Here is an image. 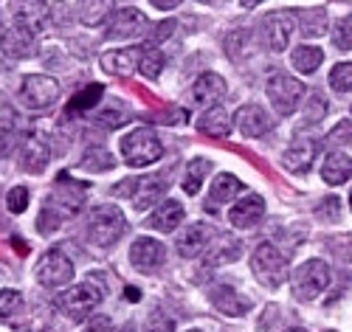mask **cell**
Segmentation results:
<instances>
[{
    "label": "cell",
    "mask_w": 352,
    "mask_h": 332,
    "mask_svg": "<svg viewBox=\"0 0 352 332\" xmlns=\"http://www.w3.org/2000/svg\"><path fill=\"white\" fill-rule=\"evenodd\" d=\"M186 332H203V329H186Z\"/></svg>",
    "instance_id": "obj_52"
},
{
    "label": "cell",
    "mask_w": 352,
    "mask_h": 332,
    "mask_svg": "<svg viewBox=\"0 0 352 332\" xmlns=\"http://www.w3.org/2000/svg\"><path fill=\"white\" fill-rule=\"evenodd\" d=\"M305 20H307V25H302V32L305 34H321L327 28V14L324 12H310V14H305Z\"/></svg>",
    "instance_id": "obj_43"
},
{
    "label": "cell",
    "mask_w": 352,
    "mask_h": 332,
    "mask_svg": "<svg viewBox=\"0 0 352 332\" xmlns=\"http://www.w3.org/2000/svg\"><path fill=\"white\" fill-rule=\"evenodd\" d=\"M237 192H243L240 177H234V175H228V172L217 175L214 184H212V189H209V197H206V211H212V214H214V211H217L223 203H231V197L237 195Z\"/></svg>",
    "instance_id": "obj_22"
},
{
    "label": "cell",
    "mask_w": 352,
    "mask_h": 332,
    "mask_svg": "<svg viewBox=\"0 0 352 332\" xmlns=\"http://www.w3.org/2000/svg\"><path fill=\"white\" fill-rule=\"evenodd\" d=\"M102 282H104L102 276L91 274L85 282L74 285L68 293L60 296V310H63L68 318H74V321L91 316L94 307L102 305V298H104V285H102Z\"/></svg>",
    "instance_id": "obj_2"
},
{
    "label": "cell",
    "mask_w": 352,
    "mask_h": 332,
    "mask_svg": "<svg viewBox=\"0 0 352 332\" xmlns=\"http://www.w3.org/2000/svg\"><path fill=\"white\" fill-rule=\"evenodd\" d=\"M333 43L341 51H352V14H346V17L338 20L336 32H333Z\"/></svg>",
    "instance_id": "obj_40"
},
{
    "label": "cell",
    "mask_w": 352,
    "mask_h": 332,
    "mask_svg": "<svg viewBox=\"0 0 352 332\" xmlns=\"http://www.w3.org/2000/svg\"><path fill=\"white\" fill-rule=\"evenodd\" d=\"M240 3H243L245 9H254V6H259V3H262V0H240Z\"/></svg>",
    "instance_id": "obj_49"
},
{
    "label": "cell",
    "mask_w": 352,
    "mask_h": 332,
    "mask_svg": "<svg viewBox=\"0 0 352 332\" xmlns=\"http://www.w3.org/2000/svg\"><path fill=\"white\" fill-rule=\"evenodd\" d=\"M327 332H336V329H327Z\"/></svg>",
    "instance_id": "obj_54"
},
{
    "label": "cell",
    "mask_w": 352,
    "mask_h": 332,
    "mask_svg": "<svg viewBox=\"0 0 352 332\" xmlns=\"http://www.w3.org/2000/svg\"><path fill=\"white\" fill-rule=\"evenodd\" d=\"M172 28H175V23H172V20H169V23L155 25V37H153V40H155V43H158V40H166V37L172 34Z\"/></svg>",
    "instance_id": "obj_47"
},
{
    "label": "cell",
    "mask_w": 352,
    "mask_h": 332,
    "mask_svg": "<svg viewBox=\"0 0 352 332\" xmlns=\"http://www.w3.org/2000/svg\"><path fill=\"white\" fill-rule=\"evenodd\" d=\"M28 203H32V195H28V189H23V186H14L6 195V208L12 211V214H23V211L28 208Z\"/></svg>",
    "instance_id": "obj_41"
},
{
    "label": "cell",
    "mask_w": 352,
    "mask_h": 332,
    "mask_svg": "<svg viewBox=\"0 0 352 332\" xmlns=\"http://www.w3.org/2000/svg\"><path fill=\"white\" fill-rule=\"evenodd\" d=\"M290 63L299 74H313L321 63H324V54H321V48H316V45H299L296 51H293Z\"/></svg>",
    "instance_id": "obj_31"
},
{
    "label": "cell",
    "mask_w": 352,
    "mask_h": 332,
    "mask_svg": "<svg viewBox=\"0 0 352 332\" xmlns=\"http://www.w3.org/2000/svg\"><path fill=\"white\" fill-rule=\"evenodd\" d=\"M209 298H212V305H214L220 313H226V316H231V318H240V316H245V313L251 310V301H248L245 296H240L231 285H223V282L209 290Z\"/></svg>",
    "instance_id": "obj_16"
},
{
    "label": "cell",
    "mask_w": 352,
    "mask_h": 332,
    "mask_svg": "<svg viewBox=\"0 0 352 332\" xmlns=\"http://www.w3.org/2000/svg\"><path fill=\"white\" fill-rule=\"evenodd\" d=\"M206 267H214V265H226V262H234L240 256V239L237 236H228V234H214V239L206 248Z\"/></svg>",
    "instance_id": "obj_23"
},
{
    "label": "cell",
    "mask_w": 352,
    "mask_h": 332,
    "mask_svg": "<svg viewBox=\"0 0 352 332\" xmlns=\"http://www.w3.org/2000/svg\"><path fill=\"white\" fill-rule=\"evenodd\" d=\"M262 217H265V203H262L259 195H248L243 197L237 206L228 211V220L234 228H254Z\"/></svg>",
    "instance_id": "obj_19"
},
{
    "label": "cell",
    "mask_w": 352,
    "mask_h": 332,
    "mask_svg": "<svg viewBox=\"0 0 352 332\" xmlns=\"http://www.w3.org/2000/svg\"><path fill=\"white\" fill-rule=\"evenodd\" d=\"M116 9V0H85L82 9H79V17L85 25H102Z\"/></svg>",
    "instance_id": "obj_30"
},
{
    "label": "cell",
    "mask_w": 352,
    "mask_h": 332,
    "mask_svg": "<svg viewBox=\"0 0 352 332\" xmlns=\"http://www.w3.org/2000/svg\"><path fill=\"white\" fill-rule=\"evenodd\" d=\"M251 270H254V276L259 279V285H265V287H279L287 279V262L271 243H262L254 251Z\"/></svg>",
    "instance_id": "obj_6"
},
{
    "label": "cell",
    "mask_w": 352,
    "mask_h": 332,
    "mask_svg": "<svg viewBox=\"0 0 352 332\" xmlns=\"http://www.w3.org/2000/svg\"><path fill=\"white\" fill-rule=\"evenodd\" d=\"M293 28H296V17L290 12H274L265 17L262 23V37H265V45L271 51H282L293 34Z\"/></svg>",
    "instance_id": "obj_12"
},
{
    "label": "cell",
    "mask_w": 352,
    "mask_h": 332,
    "mask_svg": "<svg viewBox=\"0 0 352 332\" xmlns=\"http://www.w3.org/2000/svg\"><path fill=\"white\" fill-rule=\"evenodd\" d=\"M189 113L186 110H172V113H161L158 122H166V124H178V122H186Z\"/></svg>",
    "instance_id": "obj_46"
},
{
    "label": "cell",
    "mask_w": 352,
    "mask_h": 332,
    "mask_svg": "<svg viewBox=\"0 0 352 332\" xmlns=\"http://www.w3.org/2000/svg\"><path fill=\"white\" fill-rule=\"evenodd\" d=\"M0 48H3V54L9 59H28L34 51H37V40L32 32H25V28H12V32L3 34V40H0Z\"/></svg>",
    "instance_id": "obj_21"
},
{
    "label": "cell",
    "mask_w": 352,
    "mask_h": 332,
    "mask_svg": "<svg viewBox=\"0 0 352 332\" xmlns=\"http://www.w3.org/2000/svg\"><path fill=\"white\" fill-rule=\"evenodd\" d=\"M316 141L313 138H296L287 149H285V155H282V164L285 169L290 172H307L316 161Z\"/></svg>",
    "instance_id": "obj_20"
},
{
    "label": "cell",
    "mask_w": 352,
    "mask_h": 332,
    "mask_svg": "<svg viewBox=\"0 0 352 332\" xmlns=\"http://www.w3.org/2000/svg\"><path fill=\"white\" fill-rule=\"evenodd\" d=\"M51 141L45 133H32L23 144V153H20V166L25 172H43L51 164Z\"/></svg>",
    "instance_id": "obj_11"
},
{
    "label": "cell",
    "mask_w": 352,
    "mask_h": 332,
    "mask_svg": "<svg viewBox=\"0 0 352 332\" xmlns=\"http://www.w3.org/2000/svg\"><path fill=\"white\" fill-rule=\"evenodd\" d=\"M172 329H175L172 318H166L161 310H158V313H153V316H150V321L144 324V332H172Z\"/></svg>",
    "instance_id": "obj_44"
},
{
    "label": "cell",
    "mask_w": 352,
    "mask_h": 332,
    "mask_svg": "<svg viewBox=\"0 0 352 332\" xmlns=\"http://www.w3.org/2000/svg\"><path fill=\"white\" fill-rule=\"evenodd\" d=\"M102 93H104V87H102V85H87L82 93H76V96L71 99V110H76V113L91 110V107L102 99Z\"/></svg>",
    "instance_id": "obj_35"
},
{
    "label": "cell",
    "mask_w": 352,
    "mask_h": 332,
    "mask_svg": "<svg viewBox=\"0 0 352 332\" xmlns=\"http://www.w3.org/2000/svg\"><path fill=\"white\" fill-rule=\"evenodd\" d=\"M212 236H214V228H212L209 223H195V225H189V228L178 236V254H181L184 259H197L200 254H206Z\"/></svg>",
    "instance_id": "obj_13"
},
{
    "label": "cell",
    "mask_w": 352,
    "mask_h": 332,
    "mask_svg": "<svg viewBox=\"0 0 352 332\" xmlns=\"http://www.w3.org/2000/svg\"><path fill=\"white\" fill-rule=\"evenodd\" d=\"M141 51H144V45L102 54V71H107L110 76H133L141 63Z\"/></svg>",
    "instance_id": "obj_14"
},
{
    "label": "cell",
    "mask_w": 352,
    "mask_h": 332,
    "mask_svg": "<svg viewBox=\"0 0 352 332\" xmlns=\"http://www.w3.org/2000/svg\"><path fill=\"white\" fill-rule=\"evenodd\" d=\"M96 122L104 127V130H113V127H122L130 122V110H119V107H107L96 115Z\"/></svg>",
    "instance_id": "obj_39"
},
{
    "label": "cell",
    "mask_w": 352,
    "mask_h": 332,
    "mask_svg": "<svg viewBox=\"0 0 352 332\" xmlns=\"http://www.w3.org/2000/svg\"><path fill=\"white\" fill-rule=\"evenodd\" d=\"M85 203V186L76 184L74 177L63 175L60 180H56V192L54 197L43 206L40 211V220H37V228L40 234H51L63 225V220H68L71 214H76V211L82 208Z\"/></svg>",
    "instance_id": "obj_1"
},
{
    "label": "cell",
    "mask_w": 352,
    "mask_h": 332,
    "mask_svg": "<svg viewBox=\"0 0 352 332\" xmlns=\"http://www.w3.org/2000/svg\"><path fill=\"white\" fill-rule=\"evenodd\" d=\"M349 208H352V192H349Z\"/></svg>",
    "instance_id": "obj_53"
},
{
    "label": "cell",
    "mask_w": 352,
    "mask_h": 332,
    "mask_svg": "<svg viewBox=\"0 0 352 332\" xmlns=\"http://www.w3.org/2000/svg\"><path fill=\"white\" fill-rule=\"evenodd\" d=\"M268 99L274 104V110L279 115H290L296 113L299 104H302V96H305V85L299 79H293L287 74H276L268 79Z\"/></svg>",
    "instance_id": "obj_7"
},
{
    "label": "cell",
    "mask_w": 352,
    "mask_h": 332,
    "mask_svg": "<svg viewBox=\"0 0 352 332\" xmlns=\"http://www.w3.org/2000/svg\"><path fill=\"white\" fill-rule=\"evenodd\" d=\"M48 14H51V9L43 3V0H23L17 6V28H25V32L37 34L45 25Z\"/></svg>",
    "instance_id": "obj_24"
},
{
    "label": "cell",
    "mask_w": 352,
    "mask_h": 332,
    "mask_svg": "<svg viewBox=\"0 0 352 332\" xmlns=\"http://www.w3.org/2000/svg\"><path fill=\"white\" fill-rule=\"evenodd\" d=\"M324 113H327V99L321 96V93H313V96H310V104H307V110H305V124L321 122V118H324Z\"/></svg>",
    "instance_id": "obj_42"
},
{
    "label": "cell",
    "mask_w": 352,
    "mask_h": 332,
    "mask_svg": "<svg viewBox=\"0 0 352 332\" xmlns=\"http://www.w3.org/2000/svg\"><path fill=\"white\" fill-rule=\"evenodd\" d=\"M82 169H96V172H102V169H110L113 166V158H110V153H107V149H87V155L82 158V164H79Z\"/></svg>",
    "instance_id": "obj_37"
},
{
    "label": "cell",
    "mask_w": 352,
    "mask_h": 332,
    "mask_svg": "<svg viewBox=\"0 0 352 332\" xmlns=\"http://www.w3.org/2000/svg\"><path fill=\"white\" fill-rule=\"evenodd\" d=\"M119 149H122L124 164L133 166V169L150 166V164H155V161L164 155V146H161L155 130H150V127H138V130L127 133V135L119 141Z\"/></svg>",
    "instance_id": "obj_3"
},
{
    "label": "cell",
    "mask_w": 352,
    "mask_h": 332,
    "mask_svg": "<svg viewBox=\"0 0 352 332\" xmlns=\"http://www.w3.org/2000/svg\"><path fill=\"white\" fill-rule=\"evenodd\" d=\"M166 259V248L158 243V239H150V236H141L133 243L130 248V262L135 270H144V274H153L158 270Z\"/></svg>",
    "instance_id": "obj_10"
},
{
    "label": "cell",
    "mask_w": 352,
    "mask_h": 332,
    "mask_svg": "<svg viewBox=\"0 0 352 332\" xmlns=\"http://www.w3.org/2000/svg\"><path fill=\"white\" fill-rule=\"evenodd\" d=\"M285 332H307V329H302V327H293V329H285Z\"/></svg>",
    "instance_id": "obj_51"
},
{
    "label": "cell",
    "mask_w": 352,
    "mask_h": 332,
    "mask_svg": "<svg viewBox=\"0 0 352 332\" xmlns=\"http://www.w3.org/2000/svg\"><path fill=\"white\" fill-rule=\"evenodd\" d=\"M20 99L28 110H45L60 99V82L43 74H32L20 85Z\"/></svg>",
    "instance_id": "obj_8"
},
{
    "label": "cell",
    "mask_w": 352,
    "mask_h": 332,
    "mask_svg": "<svg viewBox=\"0 0 352 332\" xmlns=\"http://www.w3.org/2000/svg\"><path fill=\"white\" fill-rule=\"evenodd\" d=\"M330 285V267L321 259H307L293 270V298L296 301H313Z\"/></svg>",
    "instance_id": "obj_5"
},
{
    "label": "cell",
    "mask_w": 352,
    "mask_h": 332,
    "mask_svg": "<svg viewBox=\"0 0 352 332\" xmlns=\"http://www.w3.org/2000/svg\"><path fill=\"white\" fill-rule=\"evenodd\" d=\"M234 124H237V130L245 135V138H259L265 135L274 124H271V115L262 110L259 104H245L237 110V115H234Z\"/></svg>",
    "instance_id": "obj_15"
},
{
    "label": "cell",
    "mask_w": 352,
    "mask_h": 332,
    "mask_svg": "<svg viewBox=\"0 0 352 332\" xmlns=\"http://www.w3.org/2000/svg\"><path fill=\"white\" fill-rule=\"evenodd\" d=\"M17 313H23V293H17V290H0V324L12 321Z\"/></svg>",
    "instance_id": "obj_33"
},
{
    "label": "cell",
    "mask_w": 352,
    "mask_h": 332,
    "mask_svg": "<svg viewBox=\"0 0 352 332\" xmlns=\"http://www.w3.org/2000/svg\"><path fill=\"white\" fill-rule=\"evenodd\" d=\"M82 332H116V329H113V321L107 316H96V318L87 321V327Z\"/></svg>",
    "instance_id": "obj_45"
},
{
    "label": "cell",
    "mask_w": 352,
    "mask_h": 332,
    "mask_svg": "<svg viewBox=\"0 0 352 332\" xmlns=\"http://www.w3.org/2000/svg\"><path fill=\"white\" fill-rule=\"evenodd\" d=\"M138 68H141V74H144V76L155 79V76L161 74V68H164V54H161V51H158L155 45H144Z\"/></svg>",
    "instance_id": "obj_34"
},
{
    "label": "cell",
    "mask_w": 352,
    "mask_h": 332,
    "mask_svg": "<svg viewBox=\"0 0 352 332\" xmlns=\"http://www.w3.org/2000/svg\"><path fill=\"white\" fill-rule=\"evenodd\" d=\"M127 298H130V301H135V298H141V293H138V290H133V287H130V290H127Z\"/></svg>",
    "instance_id": "obj_50"
},
{
    "label": "cell",
    "mask_w": 352,
    "mask_h": 332,
    "mask_svg": "<svg viewBox=\"0 0 352 332\" xmlns=\"http://www.w3.org/2000/svg\"><path fill=\"white\" fill-rule=\"evenodd\" d=\"M127 332H133V329H127Z\"/></svg>",
    "instance_id": "obj_55"
},
{
    "label": "cell",
    "mask_w": 352,
    "mask_h": 332,
    "mask_svg": "<svg viewBox=\"0 0 352 332\" xmlns=\"http://www.w3.org/2000/svg\"><path fill=\"white\" fill-rule=\"evenodd\" d=\"M321 177L327 180L330 186H341L352 177V158L344 153H330L324 158V166H321Z\"/></svg>",
    "instance_id": "obj_27"
},
{
    "label": "cell",
    "mask_w": 352,
    "mask_h": 332,
    "mask_svg": "<svg viewBox=\"0 0 352 332\" xmlns=\"http://www.w3.org/2000/svg\"><path fill=\"white\" fill-rule=\"evenodd\" d=\"M209 161L206 158H195V161H189L186 164V172H184V192L186 195H197L200 192V186H203V180H206V175H209Z\"/></svg>",
    "instance_id": "obj_32"
},
{
    "label": "cell",
    "mask_w": 352,
    "mask_h": 332,
    "mask_svg": "<svg viewBox=\"0 0 352 332\" xmlns=\"http://www.w3.org/2000/svg\"><path fill=\"white\" fill-rule=\"evenodd\" d=\"M150 3L155 6V9H161V12H169V9H175L181 3V0H150Z\"/></svg>",
    "instance_id": "obj_48"
},
{
    "label": "cell",
    "mask_w": 352,
    "mask_h": 332,
    "mask_svg": "<svg viewBox=\"0 0 352 332\" xmlns=\"http://www.w3.org/2000/svg\"><path fill=\"white\" fill-rule=\"evenodd\" d=\"M181 220H184V206H181L178 200H164V203L153 211V217L146 220V225L155 228V231L169 234V231H175V228L181 225Z\"/></svg>",
    "instance_id": "obj_25"
},
{
    "label": "cell",
    "mask_w": 352,
    "mask_h": 332,
    "mask_svg": "<svg viewBox=\"0 0 352 332\" xmlns=\"http://www.w3.org/2000/svg\"><path fill=\"white\" fill-rule=\"evenodd\" d=\"M127 231V220L116 206H96L87 217V239L99 248H110Z\"/></svg>",
    "instance_id": "obj_4"
},
{
    "label": "cell",
    "mask_w": 352,
    "mask_h": 332,
    "mask_svg": "<svg viewBox=\"0 0 352 332\" xmlns=\"http://www.w3.org/2000/svg\"><path fill=\"white\" fill-rule=\"evenodd\" d=\"M34 276L43 287H63V285H71L74 282V262L63 254V251H48L43 254V259L37 262V270Z\"/></svg>",
    "instance_id": "obj_9"
},
{
    "label": "cell",
    "mask_w": 352,
    "mask_h": 332,
    "mask_svg": "<svg viewBox=\"0 0 352 332\" xmlns=\"http://www.w3.org/2000/svg\"><path fill=\"white\" fill-rule=\"evenodd\" d=\"M192 102L200 107H217V102L226 96V82L217 74H203L197 76V82L192 85Z\"/></svg>",
    "instance_id": "obj_17"
},
{
    "label": "cell",
    "mask_w": 352,
    "mask_h": 332,
    "mask_svg": "<svg viewBox=\"0 0 352 332\" xmlns=\"http://www.w3.org/2000/svg\"><path fill=\"white\" fill-rule=\"evenodd\" d=\"M14 135H17V118L9 102L0 99V155H9L14 149Z\"/></svg>",
    "instance_id": "obj_29"
},
{
    "label": "cell",
    "mask_w": 352,
    "mask_h": 332,
    "mask_svg": "<svg viewBox=\"0 0 352 332\" xmlns=\"http://www.w3.org/2000/svg\"><path fill=\"white\" fill-rule=\"evenodd\" d=\"M144 14L138 9H122L119 14H116L113 25L107 28V37L110 40H119V37H138L141 28H144Z\"/></svg>",
    "instance_id": "obj_26"
},
{
    "label": "cell",
    "mask_w": 352,
    "mask_h": 332,
    "mask_svg": "<svg viewBox=\"0 0 352 332\" xmlns=\"http://www.w3.org/2000/svg\"><path fill=\"white\" fill-rule=\"evenodd\" d=\"M316 217L324 220V223H338V217H341V200L336 195L324 197V200L316 206Z\"/></svg>",
    "instance_id": "obj_38"
},
{
    "label": "cell",
    "mask_w": 352,
    "mask_h": 332,
    "mask_svg": "<svg viewBox=\"0 0 352 332\" xmlns=\"http://www.w3.org/2000/svg\"><path fill=\"white\" fill-rule=\"evenodd\" d=\"M330 87L336 93H349L352 90V63H341L330 74Z\"/></svg>",
    "instance_id": "obj_36"
},
{
    "label": "cell",
    "mask_w": 352,
    "mask_h": 332,
    "mask_svg": "<svg viewBox=\"0 0 352 332\" xmlns=\"http://www.w3.org/2000/svg\"><path fill=\"white\" fill-rule=\"evenodd\" d=\"M169 189V177L166 175H146L135 184V195H133V206L138 211L150 208L155 200H161Z\"/></svg>",
    "instance_id": "obj_18"
},
{
    "label": "cell",
    "mask_w": 352,
    "mask_h": 332,
    "mask_svg": "<svg viewBox=\"0 0 352 332\" xmlns=\"http://www.w3.org/2000/svg\"><path fill=\"white\" fill-rule=\"evenodd\" d=\"M200 133L203 135H212V138H226L231 133V118L228 113L217 104V107H209V113L200 118Z\"/></svg>",
    "instance_id": "obj_28"
}]
</instances>
